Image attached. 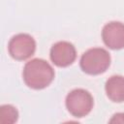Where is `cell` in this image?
Here are the masks:
<instances>
[{"label": "cell", "instance_id": "obj_1", "mask_svg": "<svg viewBox=\"0 0 124 124\" xmlns=\"http://www.w3.org/2000/svg\"><path fill=\"white\" fill-rule=\"evenodd\" d=\"M55 76L52 66L44 59L34 58L26 62L22 71L24 83L36 90L47 87Z\"/></svg>", "mask_w": 124, "mask_h": 124}, {"label": "cell", "instance_id": "obj_2", "mask_svg": "<svg viewBox=\"0 0 124 124\" xmlns=\"http://www.w3.org/2000/svg\"><path fill=\"white\" fill-rule=\"evenodd\" d=\"M110 54L103 47L89 48L80 57L79 66L88 75L96 76L105 73L110 65Z\"/></svg>", "mask_w": 124, "mask_h": 124}, {"label": "cell", "instance_id": "obj_3", "mask_svg": "<svg viewBox=\"0 0 124 124\" xmlns=\"http://www.w3.org/2000/svg\"><path fill=\"white\" fill-rule=\"evenodd\" d=\"M65 105L70 114L74 117L81 118L90 113L94 106V100L87 90L77 88L68 93Z\"/></svg>", "mask_w": 124, "mask_h": 124}, {"label": "cell", "instance_id": "obj_4", "mask_svg": "<svg viewBox=\"0 0 124 124\" xmlns=\"http://www.w3.org/2000/svg\"><path fill=\"white\" fill-rule=\"evenodd\" d=\"M36 50V42L34 38L25 33H19L13 36L8 44V51L11 57L16 60L23 61L34 55Z\"/></svg>", "mask_w": 124, "mask_h": 124}, {"label": "cell", "instance_id": "obj_5", "mask_svg": "<svg viewBox=\"0 0 124 124\" xmlns=\"http://www.w3.org/2000/svg\"><path fill=\"white\" fill-rule=\"evenodd\" d=\"M51 62L60 68H65L72 65L77 58V50L73 44L67 41L55 43L49 51Z\"/></svg>", "mask_w": 124, "mask_h": 124}, {"label": "cell", "instance_id": "obj_6", "mask_svg": "<svg viewBox=\"0 0 124 124\" xmlns=\"http://www.w3.org/2000/svg\"><path fill=\"white\" fill-rule=\"evenodd\" d=\"M102 39L104 44L110 49L124 48V23L120 21L107 23L102 29Z\"/></svg>", "mask_w": 124, "mask_h": 124}, {"label": "cell", "instance_id": "obj_7", "mask_svg": "<svg viewBox=\"0 0 124 124\" xmlns=\"http://www.w3.org/2000/svg\"><path fill=\"white\" fill-rule=\"evenodd\" d=\"M108 98L114 103L124 102V77L115 75L108 78L105 84Z\"/></svg>", "mask_w": 124, "mask_h": 124}, {"label": "cell", "instance_id": "obj_8", "mask_svg": "<svg viewBox=\"0 0 124 124\" xmlns=\"http://www.w3.org/2000/svg\"><path fill=\"white\" fill-rule=\"evenodd\" d=\"M18 119V111L12 105H2L0 108V120L3 124H13Z\"/></svg>", "mask_w": 124, "mask_h": 124}, {"label": "cell", "instance_id": "obj_9", "mask_svg": "<svg viewBox=\"0 0 124 124\" xmlns=\"http://www.w3.org/2000/svg\"><path fill=\"white\" fill-rule=\"evenodd\" d=\"M109 123H124V112H117L113 114Z\"/></svg>", "mask_w": 124, "mask_h": 124}]
</instances>
